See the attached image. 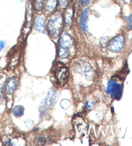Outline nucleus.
<instances>
[{
	"label": "nucleus",
	"instance_id": "10",
	"mask_svg": "<svg viewBox=\"0 0 132 146\" xmlns=\"http://www.w3.org/2000/svg\"><path fill=\"white\" fill-rule=\"evenodd\" d=\"M73 17V9L72 8L68 9L65 13V22L68 25H70L72 23Z\"/></svg>",
	"mask_w": 132,
	"mask_h": 146
},
{
	"label": "nucleus",
	"instance_id": "9",
	"mask_svg": "<svg viewBox=\"0 0 132 146\" xmlns=\"http://www.w3.org/2000/svg\"><path fill=\"white\" fill-rule=\"evenodd\" d=\"M46 10L48 12L54 11L57 5V0H47L46 1Z\"/></svg>",
	"mask_w": 132,
	"mask_h": 146
},
{
	"label": "nucleus",
	"instance_id": "17",
	"mask_svg": "<svg viewBox=\"0 0 132 146\" xmlns=\"http://www.w3.org/2000/svg\"><path fill=\"white\" fill-rule=\"evenodd\" d=\"M81 5H82L83 7H86L90 3V0H81Z\"/></svg>",
	"mask_w": 132,
	"mask_h": 146
},
{
	"label": "nucleus",
	"instance_id": "19",
	"mask_svg": "<svg viewBox=\"0 0 132 146\" xmlns=\"http://www.w3.org/2000/svg\"><path fill=\"white\" fill-rule=\"evenodd\" d=\"M24 1V0H21V1Z\"/></svg>",
	"mask_w": 132,
	"mask_h": 146
},
{
	"label": "nucleus",
	"instance_id": "4",
	"mask_svg": "<svg viewBox=\"0 0 132 146\" xmlns=\"http://www.w3.org/2000/svg\"><path fill=\"white\" fill-rule=\"evenodd\" d=\"M73 44V39L72 36L67 32H63L61 36L60 47L68 50Z\"/></svg>",
	"mask_w": 132,
	"mask_h": 146
},
{
	"label": "nucleus",
	"instance_id": "6",
	"mask_svg": "<svg viewBox=\"0 0 132 146\" xmlns=\"http://www.w3.org/2000/svg\"><path fill=\"white\" fill-rule=\"evenodd\" d=\"M17 84H18V79L16 77H13L9 79L5 87V91L6 94L9 95L13 94L17 88Z\"/></svg>",
	"mask_w": 132,
	"mask_h": 146
},
{
	"label": "nucleus",
	"instance_id": "18",
	"mask_svg": "<svg viewBox=\"0 0 132 146\" xmlns=\"http://www.w3.org/2000/svg\"><path fill=\"white\" fill-rule=\"evenodd\" d=\"M5 45V42L3 40H0V51L4 49Z\"/></svg>",
	"mask_w": 132,
	"mask_h": 146
},
{
	"label": "nucleus",
	"instance_id": "20",
	"mask_svg": "<svg viewBox=\"0 0 132 146\" xmlns=\"http://www.w3.org/2000/svg\"><path fill=\"white\" fill-rule=\"evenodd\" d=\"M131 3H132V0H131Z\"/></svg>",
	"mask_w": 132,
	"mask_h": 146
},
{
	"label": "nucleus",
	"instance_id": "12",
	"mask_svg": "<svg viewBox=\"0 0 132 146\" xmlns=\"http://www.w3.org/2000/svg\"><path fill=\"white\" fill-rule=\"evenodd\" d=\"M45 1H46V0H35V6L36 10H37V11L41 10Z\"/></svg>",
	"mask_w": 132,
	"mask_h": 146
},
{
	"label": "nucleus",
	"instance_id": "7",
	"mask_svg": "<svg viewBox=\"0 0 132 146\" xmlns=\"http://www.w3.org/2000/svg\"><path fill=\"white\" fill-rule=\"evenodd\" d=\"M111 97L115 99H120L123 94V86L120 84L116 83L110 92Z\"/></svg>",
	"mask_w": 132,
	"mask_h": 146
},
{
	"label": "nucleus",
	"instance_id": "1",
	"mask_svg": "<svg viewBox=\"0 0 132 146\" xmlns=\"http://www.w3.org/2000/svg\"><path fill=\"white\" fill-rule=\"evenodd\" d=\"M50 34L52 37H57L63 27V17L59 13H56L50 17L47 25Z\"/></svg>",
	"mask_w": 132,
	"mask_h": 146
},
{
	"label": "nucleus",
	"instance_id": "2",
	"mask_svg": "<svg viewBox=\"0 0 132 146\" xmlns=\"http://www.w3.org/2000/svg\"><path fill=\"white\" fill-rule=\"evenodd\" d=\"M55 76L58 83L61 85L65 84L68 77V70L64 64H59L55 67Z\"/></svg>",
	"mask_w": 132,
	"mask_h": 146
},
{
	"label": "nucleus",
	"instance_id": "5",
	"mask_svg": "<svg viewBox=\"0 0 132 146\" xmlns=\"http://www.w3.org/2000/svg\"><path fill=\"white\" fill-rule=\"evenodd\" d=\"M90 9L87 8L82 12L80 16V25L81 29L85 34H86L88 32V21L89 17Z\"/></svg>",
	"mask_w": 132,
	"mask_h": 146
},
{
	"label": "nucleus",
	"instance_id": "8",
	"mask_svg": "<svg viewBox=\"0 0 132 146\" xmlns=\"http://www.w3.org/2000/svg\"><path fill=\"white\" fill-rule=\"evenodd\" d=\"M34 28L36 31L44 32L45 31V19L43 16H38L35 20Z\"/></svg>",
	"mask_w": 132,
	"mask_h": 146
},
{
	"label": "nucleus",
	"instance_id": "3",
	"mask_svg": "<svg viewBox=\"0 0 132 146\" xmlns=\"http://www.w3.org/2000/svg\"><path fill=\"white\" fill-rule=\"evenodd\" d=\"M124 44V38L122 35L115 37L113 39L111 40L108 44V50L110 51L118 53L120 52L123 48Z\"/></svg>",
	"mask_w": 132,
	"mask_h": 146
},
{
	"label": "nucleus",
	"instance_id": "13",
	"mask_svg": "<svg viewBox=\"0 0 132 146\" xmlns=\"http://www.w3.org/2000/svg\"><path fill=\"white\" fill-rule=\"evenodd\" d=\"M116 83L117 82L115 80H111L109 81L107 88H106V93H107V94H110L111 89L113 88V87L115 86Z\"/></svg>",
	"mask_w": 132,
	"mask_h": 146
},
{
	"label": "nucleus",
	"instance_id": "16",
	"mask_svg": "<svg viewBox=\"0 0 132 146\" xmlns=\"http://www.w3.org/2000/svg\"><path fill=\"white\" fill-rule=\"evenodd\" d=\"M3 88L0 86V104H1L3 101Z\"/></svg>",
	"mask_w": 132,
	"mask_h": 146
},
{
	"label": "nucleus",
	"instance_id": "15",
	"mask_svg": "<svg viewBox=\"0 0 132 146\" xmlns=\"http://www.w3.org/2000/svg\"><path fill=\"white\" fill-rule=\"evenodd\" d=\"M59 1L60 7L61 8H65L68 5V3H69L70 0H59Z\"/></svg>",
	"mask_w": 132,
	"mask_h": 146
},
{
	"label": "nucleus",
	"instance_id": "11",
	"mask_svg": "<svg viewBox=\"0 0 132 146\" xmlns=\"http://www.w3.org/2000/svg\"><path fill=\"white\" fill-rule=\"evenodd\" d=\"M12 112H13L14 115L16 117H21L23 115L24 108L21 106H16L13 109Z\"/></svg>",
	"mask_w": 132,
	"mask_h": 146
},
{
	"label": "nucleus",
	"instance_id": "14",
	"mask_svg": "<svg viewBox=\"0 0 132 146\" xmlns=\"http://www.w3.org/2000/svg\"><path fill=\"white\" fill-rule=\"evenodd\" d=\"M127 27L129 31H131L132 30V15H129L128 16H126L125 17Z\"/></svg>",
	"mask_w": 132,
	"mask_h": 146
}]
</instances>
